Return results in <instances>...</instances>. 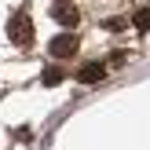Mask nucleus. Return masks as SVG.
<instances>
[{
	"label": "nucleus",
	"instance_id": "f257e3e1",
	"mask_svg": "<svg viewBox=\"0 0 150 150\" xmlns=\"http://www.w3.org/2000/svg\"><path fill=\"white\" fill-rule=\"evenodd\" d=\"M7 37H11V44H18V48H29V44H33V22H29L26 11H18L7 22Z\"/></svg>",
	"mask_w": 150,
	"mask_h": 150
},
{
	"label": "nucleus",
	"instance_id": "f03ea898",
	"mask_svg": "<svg viewBox=\"0 0 150 150\" xmlns=\"http://www.w3.org/2000/svg\"><path fill=\"white\" fill-rule=\"evenodd\" d=\"M77 44L81 40L73 33H59L55 40L48 44V51H51V59H73V55H77Z\"/></svg>",
	"mask_w": 150,
	"mask_h": 150
},
{
	"label": "nucleus",
	"instance_id": "7ed1b4c3",
	"mask_svg": "<svg viewBox=\"0 0 150 150\" xmlns=\"http://www.w3.org/2000/svg\"><path fill=\"white\" fill-rule=\"evenodd\" d=\"M51 15H55V22H62L66 29H73V26L81 22V11H77V7L70 4V0H55V7H51Z\"/></svg>",
	"mask_w": 150,
	"mask_h": 150
},
{
	"label": "nucleus",
	"instance_id": "20e7f679",
	"mask_svg": "<svg viewBox=\"0 0 150 150\" xmlns=\"http://www.w3.org/2000/svg\"><path fill=\"white\" fill-rule=\"evenodd\" d=\"M103 77H106V66H103V62H84L77 70V81H81V84H95V81H103Z\"/></svg>",
	"mask_w": 150,
	"mask_h": 150
},
{
	"label": "nucleus",
	"instance_id": "39448f33",
	"mask_svg": "<svg viewBox=\"0 0 150 150\" xmlns=\"http://www.w3.org/2000/svg\"><path fill=\"white\" fill-rule=\"evenodd\" d=\"M132 22H136V29H139V33H150V7L136 11V18H132Z\"/></svg>",
	"mask_w": 150,
	"mask_h": 150
},
{
	"label": "nucleus",
	"instance_id": "423d86ee",
	"mask_svg": "<svg viewBox=\"0 0 150 150\" xmlns=\"http://www.w3.org/2000/svg\"><path fill=\"white\" fill-rule=\"evenodd\" d=\"M40 81L44 84H59V81H62V70H59V66H48V70L40 73Z\"/></svg>",
	"mask_w": 150,
	"mask_h": 150
}]
</instances>
